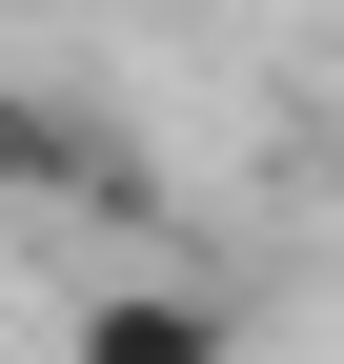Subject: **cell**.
<instances>
[{"label":"cell","mask_w":344,"mask_h":364,"mask_svg":"<svg viewBox=\"0 0 344 364\" xmlns=\"http://www.w3.org/2000/svg\"><path fill=\"white\" fill-rule=\"evenodd\" d=\"M0 203H21V223H162L183 182L122 142L102 102H41V81H0Z\"/></svg>","instance_id":"6da1fadb"},{"label":"cell","mask_w":344,"mask_h":364,"mask_svg":"<svg viewBox=\"0 0 344 364\" xmlns=\"http://www.w3.org/2000/svg\"><path fill=\"white\" fill-rule=\"evenodd\" d=\"M61 364H243V304L223 284H81Z\"/></svg>","instance_id":"7a4b0ae2"}]
</instances>
